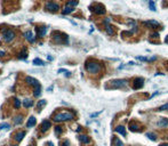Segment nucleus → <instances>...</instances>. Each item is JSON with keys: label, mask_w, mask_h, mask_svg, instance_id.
Returning a JSON list of instances; mask_svg holds the SVG:
<instances>
[{"label": "nucleus", "mask_w": 168, "mask_h": 146, "mask_svg": "<svg viewBox=\"0 0 168 146\" xmlns=\"http://www.w3.org/2000/svg\"><path fill=\"white\" fill-rule=\"evenodd\" d=\"M52 37H53V40L57 43H68L69 42L68 35L62 32H58V31H54L52 33Z\"/></svg>", "instance_id": "obj_1"}, {"label": "nucleus", "mask_w": 168, "mask_h": 146, "mask_svg": "<svg viewBox=\"0 0 168 146\" xmlns=\"http://www.w3.org/2000/svg\"><path fill=\"white\" fill-rule=\"evenodd\" d=\"M72 119H73V114L70 113V112H62V113H58L54 116L55 122L66 121V120H72Z\"/></svg>", "instance_id": "obj_2"}, {"label": "nucleus", "mask_w": 168, "mask_h": 146, "mask_svg": "<svg viewBox=\"0 0 168 146\" xmlns=\"http://www.w3.org/2000/svg\"><path fill=\"white\" fill-rule=\"evenodd\" d=\"M86 70L92 74H96L100 72L101 70V65L96 62H87L86 63Z\"/></svg>", "instance_id": "obj_3"}, {"label": "nucleus", "mask_w": 168, "mask_h": 146, "mask_svg": "<svg viewBox=\"0 0 168 146\" xmlns=\"http://www.w3.org/2000/svg\"><path fill=\"white\" fill-rule=\"evenodd\" d=\"M127 84V81L124 80V79H117V80H112L110 81V87L113 88V89H117V88H121V87H125Z\"/></svg>", "instance_id": "obj_4"}, {"label": "nucleus", "mask_w": 168, "mask_h": 146, "mask_svg": "<svg viewBox=\"0 0 168 146\" xmlns=\"http://www.w3.org/2000/svg\"><path fill=\"white\" fill-rule=\"evenodd\" d=\"M15 37H16V34H15V32H14L11 29L6 30L5 32H3V35H2L3 40H5L6 42H10V41H13L14 39H15Z\"/></svg>", "instance_id": "obj_5"}, {"label": "nucleus", "mask_w": 168, "mask_h": 146, "mask_svg": "<svg viewBox=\"0 0 168 146\" xmlns=\"http://www.w3.org/2000/svg\"><path fill=\"white\" fill-rule=\"evenodd\" d=\"M46 9L48 11H52V13H56V11L60 10V6L54 1H48L46 3Z\"/></svg>", "instance_id": "obj_6"}, {"label": "nucleus", "mask_w": 168, "mask_h": 146, "mask_svg": "<svg viewBox=\"0 0 168 146\" xmlns=\"http://www.w3.org/2000/svg\"><path fill=\"white\" fill-rule=\"evenodd\" d=\"M90 9H92L95 14H97V15H103V14L105 13V8H104V6L103 5H100V3L92 6V7H90Z\"/></svg>", "instance_id": "obj_7"}, {"label": "nucleus", "mask_w": 168, "mask_h": 146, "mask_svg": "<svg viewBox=\"0 0 168 146\" xmlns=\"http://www.w3.org/2000/svg\"><path fill=\"white\" fill-rule=\"evenodd\" d=\"M144 84V79L143 78H136L134 79L133 81V88L134 89H140V88H142Z\"/></svg>", "instance_id": "obj_8"}, {"label": "nucleus", "mask_w": 168, "mask_h": 146, "mask_svg": "<svg viewBox=\"0 0 168 146\" xmlns=\"http://www.w3.org/2000/svg\"><path fill=\"white\" fill-rule=\"evenodd\" d=\"M24 38L26 39L27 41H29V42L30 43H33L34 42V35H33V32L32 31H26V32L24 33Z\"/></svg>", "instance_id": "obj_9"}, {"label": "nucleus", "mask_w": 168, "mask_h": 146, "mask_svg": "<svg viewBox=\"0 0 168 146\" xmlns=\"http://www.w3.org/2000/svg\"><path fill=\"white\" fill-rule=\"evenodd\" d=\"M25 82H26L27 84H30V86H37V84H39L38 80L32 78V76H25Z\"/></svg>", "instance_id": "obj_10"}, {"label": "nucleus", "mask_w": 168, "mask_h": 146, "mask_svg": "<svg viewBox=\"0 0 168 146\" xmlns=\"http://www.w3.org/2000/svg\"><path fill=\"white\" fill-rule=\"evenodd\" d=\"M50 127H52V123H50L48 120H45V121H42V123H41V131L45 133V131H47Z\"/></svg>", "instance_id": "obj_11"}, {"label": "nucleus", "mask_w": 168, "mask_h": 146, "mask_svg": "<svg viewBox=\"0 0 168 146\" xmlns=\"http://www.w3.org/2000/svg\"><path fill=\"white\" fill-rule=\"evenodd\" d=\"M46 31L47 29L45 26H39L37 27V33H38V37L39 38H43V35L46 34Z\"/></svg>", "instance_id": "obj_12"}, {"label": "nucleus", "mask_w": 168, "mask_h": 146, "mask_svg": "<svg viewBox=\"0 0 168 146\" xmlns=\"http://www.w3.org/2000/svg\"><path fill=\"white\" fill-rule=\"evenodd\" d=\"M25 137V131H19V133H16L14 138H15V141L16 142H21L23 138Z\"/></svg>", "instance_id": "obj_13"}, {"label": "nucleus", "mask_w": 168, "mask_h": 146, "mask_svg": "<svg viewBox=\"0 0 168 146\" xmlns=\"http://www.w3.org/2000/svg\"><path fill=\"white\" fill-rule=\"evenodd\" d=\"M41 94V86L40 83L37 84V86H34V91H33V95H34V97H38V96H40Z\"/></svg>", "instance_id": "obj_14"}, {"label": "nucleus", "mask_w": 168, "mask_h": 146, "mask_svg": "<svg viewBox=\"0 0 168 146\" xmlns=\"http://www.w3.org/2000/svg\"><path fill=\"white\" fill-rule=\"evenodd\" d=\"M79 141L81 142L82 144H88L89 143V137L86 135H80L79 136Z\"/></svg>", "instance_id": "obj_15"}, {"label": "nucleus", "mask_w": 168, "mask_h": 146, "mask_svg": "<svg viewBox=\"0 0 168 146\" xmlns=\"http://www.w3.org/2000/svg\"><path fill=\"white\" fill-rule=\"evenodd\" d=\"M34 125H35V118H34V116H31L30 119H29V121H27V123H26V127L31 128V127H33Z\"/></svg>", "instance_id": "obj_16"}, {"label": "nucleus", "mask_w": 168, "mask_h": 146, "mask_svg": "<svg viewBox=\"0 0 168 146\" xmlns=\"http://www.w3.org/2000/svg\"><path fill=\"white\" fill-rule=\"evenodd\" d=\"M33 65H37V66H42V65H46V63L41 61L40 58H34L33 60Z\"/></svg>", "instance_id": "obj_17"}, {"label": "nucleus", "mask_w": 168, "mask_h": 146, "mask_svg": "<svg viewBox=\"0 0 168 146\" xmlns=\"http://www.w3.org/2000/svg\"><path fill=\"white\" fill-rule=\"evenodd\" d=\"M74 9H73V7H70V6H66L64 9H63V15H68V14H70V13H72Z\"/></svg>", "instance_id": "obj_18"}, {"label": "nucleus", "mask_w": 168, "mask_h": 146, "mask_svg": "<svg viewBox=\"0 0 168 146\" xmlns=\"http://www.w3.org/2000/svg\"><path fill=\"white\" fill-rule=\"evenodd\" d=\"M23 105H24V107H26V108H29V107H31V106L33 105V100H31V99H24V102H23Z\"/></svg>", "instance_id": "obj_19"}, {"label": "nucleus", "mask_w": 168, "mask_h": 146, "mask_svg": "<svg viewBox=\"0 0 168 146\" xmlns=\"http://www.w3.org/2000/svg\"><path fill=\"white\" fill-rule=\"evenodd\" d=\"M116 131H117V133H119V134H121L122 136H126V130H125V128L122 127V126H118V127L116 128Z\"/></svg>", "instance_id": "obj_20"}, {"label": "nucleus", "mask_w": 168, "mask_h": 146, "mask_svg": "<svg viewBox=\"0 0 168 146\" xmlns=\"http://www.w3.org/2000/svg\"><path fill=\"white\" fill-rule=\"evenodd\" d=\"M167 125H168L167 119H160L159 121H158V126H159V127H166Z\"/></svg>", "instance_id": "obj_21"}, {"label": "nucleus", "mask_w": 168, "mask_h": 146, "mask_svg": "<svg viewBox=\"0 0 168 146\" xmlns=\"http://www.w3.org/2000/svg\"><path fill=\"white\" fill-rule=\"evenodd\" d=\"M22 121H23V116L22 115H17V116H15V119H14V123H15V125H21Z\"/></svg>", "instance_id": "obj_22"}, {"label": "nucleus", "mask_w": 168, "mask_h": 146, "mask_svg": "<svg viewBox=\"0 0 168 146\" xmlns=\"http://www.w3.org/2000/svg\"><path fill=\"white\" fill-rule=\"evenodd\" d=\"M113 146H124V144H122V142L120 141L119 138L114 137L113 138Z\"/></svg>", "instance_id": "obj_23"}, {"label": "nucleus", "mask_w": 168, "mask_h": 146, "mask_svg": "<svg viewBox=\"0 0 168 146\" xmlns=\"http://www.w3.org/2000/svg\"><path fill=\"white\" fill-rule=\"evenodd\" d=\"M27 57V53H26V50L25 49H23L21 53L18 54V58H21V60H24V58H26Z\"/></svg>", "instance_id": "obj_24"}, {"label": "nucleus", "mask_w": 168, "mask_h": 146, "mask_svg": "<svg viewBox=\"0 0 168 146\" xmlns=\"http://www.w3.org/2000/svg\"><path fill=\"white\" fill-rule=\"evenodd\" d=\"M129 129L132 130V131H137L138 126L136 125V123H134V122H130V123H129Z\"/></svg>", "instance_id": "obj_25"}, {"label": "nucleus", "mask_w": 168, "mask_h": 146, "mask_svg": "<svg viewBox=\"0 0 168 146\" xmlns=\"http://www.w3.org/2000/svg\"><path fill=\"white\" fill-rule=\"evenodd\" d=\"M78 5V0H69L66 6H70V7H76Z\"/></svg>", "instance_id": "obj_26"}, {"label": "nucleus", "mask_w": 168, "mask_h": 146, "mask_svg": "<svg viewBox=\"0 0 168 146\" xmlns=\"http://www.w3.org/2000/svg\"><path fill=\"white\" fill-rule=\"evenodd\" d=\"M105 30H106V32H108V34H110V35H112L114 33V31H113V29H112V26H110V25H106L105 26Z\"/></svg>", "instance_id": "obj_27"}, {"label": "nucleus", "mask_w": 168, "mask_h": 146, "mask_svg": "<svg viewBox=\"0 0 168 146\" xmlns=\"http://www.w3.org/2000/svg\"><path fill=\"white\" fill-rule=\"evenodd\" d=\"M149 7H150V9H151L152 11H156L157 10V8H156V5H155V2H153V1H149Z\"/></svg>", "instance_id": "obj_28"}, {"label": "nucleus", "mask_w": 168, "mask_h": 146, "mask_svg": "<svg viewBox=\"0 0 168 146\" xmlns=\"http://www.w3.org/2000/svg\"><path fill=\"white\" fill-rule=\"evenodd\" d=\"M147 24H151V25H153V26H156V27H158L159 26V22H157V21H149V22H147Z\"/></svg>", "instance_id": "obj_29"}, {"label": "nucleus", "mask_w": 168, "mask_h": 146, "mask_svg": "<svg viewBox=\"0 0 168 146\" xmlns=\"http://www.w3.org/2000/svg\"><path fill=\"white\" fill-rule=\"evenodd\" d=\"M14 106H15V107L16 108H19L21 107V102H19V99H14Z\"/></svg>", "instance_id": "obj_30"}, {"label": "nucleus", "mask_w": 168, "mask_h": 146, "mask_svg": "<svg viewBox=\"0 0 168 146\" xmlns=\"http://www.w3.org/2000/svg\"><path fill=\"white\" fill-rule=\"evenodd\" d=\"M147 136L150 138V139H151V141H156V139H157V138H156V135H155V134L148 133V134H147Z\"/></svg>", "instance_id": "obj_31"}, {"label": "nucleus", "mask_w": 168, "mask_h": 146, "mask_svg": "<svg viewBox=\"0 0 168 146\" xmlns=\"http://www.w3.org/2000/svg\"><path fill=\"white\" fill-rule=\"evenodd\" d=\"M45 104H46V100H45V99H42V100H40V102H38V104H37V107H38V108H40L41 106H42V105H45Z\"/></svg>", "instance_id": "obj_32"}, {"label": "nucleus", "mask_w": 168, "mask_h": 146, "mask_svg": "<svg viewBox=\"0 0 168 146\" xmlns=\"http://www.w3.org/2000/svg\"><path fill=\"white\" fill-rule=\"evenodd\" d=\"M55 131H56V134L57 135H60V134H62V127H58V126H57V127H55Z\"/></svg>", "instance_id": "obj_33"}, {"label": "nucleus", "mask_w": 168, "mask_h": 146, "mask_svg": "<svg viewBox=\"0 0 168 146\" xmlns=\"http://www.w3.org/2000/svg\"><path fill=\"white\" fill-rule=\"evenodd\" d=\"M9 127H10V126H9L8 123H1V125H0V130L5 129V128H7V129H8Z\"/></svg>", "instance_id": "obj_34"}, {"label": "nucleus", "mask_w": 168, "mask_h": 146, "mask_svg": "<svg viewBox=\"0 0 168 146\" xmlns=\"http://www.w3.org/2000/svg\"><path fill=\"white\" fill-rule=\"evenodd\" d=\"M165 110H168V104H165V105L159 107V111H165Z\"/></svg>", "instance_id": "obj_35"}, {"label": "nucleus", "mask_w": 168, "mask_h": 146, "mask_svg": "<svg viewBox=\"0 0 168 146\" xmlns=\"http://www.w3.org/2000/svg\"><path fill=\"white\" fill-rule=\"evenodd\" d=\"M61 146H70V142H69V141H64L62 144H61Z\"/></svg>", "instance_id": "obj_36"}, {"label": "nucleus", "mask_w": 168, "mask_h": 146, "mask_svg": "<svg viewBox=\"0 0 168 146\" xmlns=\"http://www.w3.org/2000/svg\"><path fill=\"white\" fill-rule=\"evenodd\" d=\"M101 113V112H98V113H93L92 114V115H90V116H92V118H94V116H97L98 115V114H100Z\"/></svg>", "instance_id": "obj_37"}, {"label": "nucleus", "mask_w": 168, "mask_h": 146, "mask_svg": "<svg viewBox=\"0 0 168 146\" xmlns=\"http://www.w3.org/2000/svg\"><path fill=\"white\" fill-rule=\"evenodd\" d=\"M47 145H48V146H55L54 144H53V142H48V143H47Z\"/></svg>", "instance_id": "obj_38"}, {"label": "nucleus", "mask_w": 168, "mask_h": 146, "mask_svg": "<svg viewBox=\"0 0 168 146\" xmlns=\"http://www.w3.org/2000/svg\"><path fill=\"white\" fill-rule=\"evenodd\" d=\"M0 56H5V52L3 50H0Z\"/></svg>", "instance_id": "obj_39"}, {"label": "nucleus", "mask_w": 168, "mask_h": 146, "mask_svg": "<svg viewBox=\"0 0 168 146\" xmlns=\"http://www.w3.org/2000/svg\"><path fill=\"white\" fill-rule=\"evenodd\" d=\"M47 58H48V61H53V57L52 56H48Z\"/></svg>", "instance_id": "obj_40"}, {"label": "nucleus", "mask_w": 168, "mask_h": 146, "mask_svg": "<svg viewBox=\"0 0 168 146\" xmlns=\"http://www.w3.org/2000/svg\"><path fill=\"white\" fill-rule=\"evenodd\" d=\"M47 90H48V91H52V90H53V87H49V88H48Z\"/></svg>", "instance_id": "obj_41"}, {"label": "nucleus", "mask_w": 168, "mask_h": 146, "mask_svg": "<svg viewBox=\"0 0 168 146\" xmlns=\"http://www.w3.org/2000/svg\"><path fill=\"white\" fill-rule=\"evenodd\" d=\"M165 41H166V42H167V43H168V35H167V37H166V39H165Z\"/></svg>", "instance_id": "obj_42"}, {"label": "nucleus", "mask_w": 168, "mask_h": 146, "mask_svg": "<svg viewBox=\"0 0 168 146\" xmlns=\"http://www.w3.org/2000/svg\"><path fill=\"white\" fill-rule=\"evenodd\" d=\"M160 146H168V144H161Z\"/></svg>", "instance_id": "obj_43"}, {"label": "nucleus", "mask_w": 168, "mask_h": 146, "mask_svg": "<svg viewBox=\"0 0 168 146\" xmlns=\"http://www.w3.org/2000/svg\"><path fill=\"white\" fill-rule=\"evenodd\" d=\"M29 146H31V145H29Z\"/></svg>", "instance_id": "obj_44"}]
</instances>
